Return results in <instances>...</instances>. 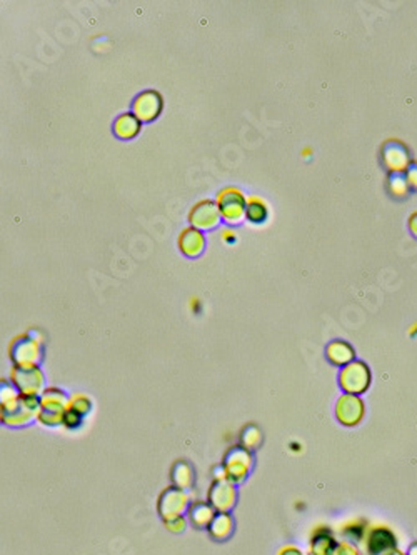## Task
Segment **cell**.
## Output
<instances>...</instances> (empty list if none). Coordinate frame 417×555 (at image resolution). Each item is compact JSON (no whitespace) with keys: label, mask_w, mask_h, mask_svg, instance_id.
I'll list each match as a JSON object with an SVG mask.
<instances>
[{"label":"cell","mask_w":417,"mask_h":555,"mask_svg":"<svg viewBox=\"0 0 417 555\" xmlns=\"http://www.w3.org/2000/svg\"><path fill=\"white\" fill-rule=\"evenodd\" d=\"M189 500H191V497L186 494V490L177 489V487H167L161 494V497H159V515L164 519V522L184 517V512L189 510Z\"/></svg>","instance_id":"obj_9"},{"label":"cell","mask_w":417,"mask_h":555,"mask_svg":"<svg viewBox=\"0 0 417 555\" xmlns=\"http://www.w3.org/2000/svg\"><path fill=\"white\" fill-rule=\"evenodd\" d=\"M41 398L32 396H19L16 401L2 407V422L11 427H22L31 423L38 416Z\"/></svg>","instance_id":"obj_4"},{"label":"cell","mask_w":417,"mask_h":555,"mask_svg":"<svg viewBox=\"0 0 417 555\" xmlns=\"http://www.w3.org/2000/svg\"><path fill=\"white\" fill-rule=\"evenodd\" d=\"M187 221L191 223V227L204 232V231H212V228L219 226V222L222 221V216L216 201H212V199H204V201H199L194 204L191 211H189Z\"/></svg>","instance_id":"obj_6"},{"label":"cell","mask_w":417,"mask_h":555,"mask_svg":"<svg viewBox=\"0 0 417 555\" xmlns=\"http://www.w3.org/2000/svg\"><path fill=\"white\" fill-rule=\"evenodd\" d=\"M216 204L221 211L222 221L229 223V226L241 223L242 218L246 217L247 197L239 187L229 185V187L221 189L216 197Z\"/></svg>","instance_id":"obj_3"},{"label":"cell","mask_w":417,"mask_h":555,"mask_svg":"<svg viewBox=\"0 0 417 555\" xmlns=\"http://www.w3.org/2000/svg\"><path fill=\"white\" fill-rule=\"evenodd\" d=\"M252 467V455L244 447H234L227 452L224 460L226 479L231 482H242L249 475Z\"/></svg>","instance_id":"obj_13"},{"label":"cell","mask_w":417,"mask_h":555,"mask_svg":"<svg viewBox=\"0 0 417 555\" xmlns=\"http://www.w3.org/2000/svg\"><path fill=\"white\" fill-rule=\"evenodd\" d=\"M381 160L382 165L387 169L389 174H406L412 164L411 152L407 145L401 140H387L381 149Z\"/></svg>","instance_id":"obj_7"},{"label":"cell","mask_w":417,"mask_h":555,"mask_svg":"<svg viewBox=\"0 0 417 555\" xmlns=\"http://www.w3.org/2000/svg\"><path fill=\"white\" fill-rule=\"evenodd\" d=\"M336 418L344 427H356L362 422L364 413H366V406L359 396H351V393H342L337 398L336 408H334Z\"/></svg>","instance_id":"obj_12"},{"label":"cell","mask_w":417,"mask_h":555,"mask_svg":"<svg viewBox=\"0 0 417 555\" xmlns=\"http://www.w3.org/2000/svg\"><path fill=\"white\" fill-rule=\"evenodd\" d=\"M382 555H407V552H402V550L401 549H392V550H387V552L386 554H382Z\"/></svg>","instance_id":"obj_32"},{"label":"cell","mask_w":417,"mask_h":555,"mask_svg":"<svg viewBox=\"0 0 417 555\" xmlns=\"http://www.w3.org/2000/svg\"><path fill=\"white\" fill-rule=\"evenodd\" d=\"M409 231L414 237H417V212L411 213L409 217Z\"/></svg>","instance_id":"obj_31"},{"label":"cell","mask_w":417,"mask_h":555,"mask_svg":"<svg viewBox=\"0 0 417 555\" xmlns=\"http://www.w3.org/2000/svg\"><path fill=\"white\" fill-rule=\"evenodd\" d=\"M114 135L120 140H132L142 130V122L132 112H124L114 122Z\"/></svg>","instance_id":"obj_17"},{"label":"cell","mask_w":417,"mask_h":555,"mask_svg":"<svg viewBox=\"0 0 417 555\" xmlns=\"http://www.w3.org/2000/svg\"><path fill=\"white\" fill-rule=\"evenodd\" d=\"M326 357L332 365L342 369L356 360V350H354L352 345L346 342V340L337 339L332 340L331 344H327Z\"/></svg>","instance_id":"obj_16"},{"label":"cell","mask_w":417,"mask_h":555,"mask_svg":"<svg viewBox=\"0 0 417 555\" xmlns=\"http://www.w3.org/2000/svg\"><path fill=\"white\" fill-rule=\"evenodd\" d=\"M177 247L186 257L196 259L206 249V236L202 231L194 227H186L177 237Z\"/></svg>","instance_id":"obj_15"},{"label":"cell","mask_w":417,"mask_h":555,"mask_svg":"<svg viewBox=\"0 0 417 555\" xmlns=\"http://www.w3.org/2000/svg\"><path fill=\"white\" fill-rule=\"evenodd\" d=\"M171 479L174 482V487L177 489L187 490L194 485V469L192 465L186 460H179L176 465L172 467Z\"/></svg>","instance_id":"obj_22"},{"label":"cell","mask_w":417,"mask_h":555,"mask_svg":"<svg viewBox=\"0 0 417 555\" xmlns=\"http://www.w3.org/2000/svg\"><path fill=\"white\" fill-rule=\"evenodd\" d=\"M12 384L22 396L38 397L43 388V374L38 367H19L14 365L11 372Z\"/></svg>","instance_id":"obj_11"},{"label":"cell","mask_w":417,"mask_h":555,"mask_svg":"<svg viewBox=\"0 0 417 555\" xmlns=\"http://www.w3.org/2000/svg\"><path fill=\"white\" fill-rule=\"evenodd\" d=\"M69 398L59 388H47L41 396V408L37 421L43 426L54 427L64 423V417L69 411Z\"/></svg>","instance_id":"obj_2"},{"label":"cell","mask_w":417,"mask_h":555,"mask_svg":"<svg viewBox=\"0 0 417 555\" xmlns=\"http://www.w3.org/2000/svg\"><path fill=\"white\" fill-rule=\"evenodd\" d=\"M406 179H407V182H409L411 191L417 192V162H414V160H412L409 169L406 170Z\"/></svg>","instance_id":"obj_28"},{"label":"cell","mask_w":417,"mask_h":555,"mask_svg":"<svg viewBox=\"0 0 417 555\" xmlns=\"http://www.w3.org/2000/svg\"><path fill=\"white\" fill-rule=\"evenodd\" d=\"M372 384V372L369 365L362 360H354L339 372V387L344 393L359 396L369 391Z\"/></svg>","instance_id":"obj_1"},{"label":"cell","mask_w":417,"mask_h":555,"mask_svg":"<svg viewBox=\"0 0 417 555\" xmlns=\"http://www.w3.org/2000/svg\"><path fill=\"white\" fill-rule=\"evenodd\" d=\"M407 555H417V542L411 544L409 550H407Z\"/></svg>","instance_id":"obj_33"},{"label":"cell","mask_w":417,"mask_h":555,"mask_svg":"<svg viewBox=\"0 0 417 555\" xmlns=\"http://www.w3.org/2000/svg\"><path fill=\"white\" fill-rule=\"evenodd\" d=\"M14 365L19 367H38L42 357L41 340L32 337L31 334L17 335L9 347Z\"/></svg>","instance_id":"obj_5"},{"label":"cell","mask_w":417,"mask_h":555,"mask_svg":"<svg viewBox=\"0 0 417 555\" xmlns=\"http://www.w3.org/2000/svg\"><path fill=\"white\" fill-rule=\"evenodd\" d=\"M278 555H304V552L297 547V545H284V547L278 552Z\"/></svg>","instance_id":"obj_29"},{"label":"cell","mask_w":417,"mask_h":555,"mask_svg":"<svg viewBox=\"0 0 417 555\" xmlns=\"http://www.w3.org/2000/svg\"><path fill=\"white\" fill-rule=\"evenodd\" d=\"M389 182H387V191L392 197L396 199H404L409 196L411 187L409 182H407L406 174H389Z\"/></svg>","instance_id":"obj_23"},{"label":"cell","mask_w":417,"mask_h":555,"mask_svg":"<svg viewBox=\"0 0 417 555\" xmlns=\"http://www.w3.org/2000/svg\"><path fill=\"white\" fill-rule=\"evenodd\" d=\"M217 510L208 502H197L192 504L187 510V520L192 527L196 529H208L212 520L216 519Z\"/></svg>","instance_id":"obj_18"},{"label":"cell","mask_w":417,"mask_h":555,"mask_svg":"<svg viewBox=\"0 0 417 555\" xmlns=\"http://www.w3.org/2000/svg\"><path fill=\"white\" fill-rule=\"evenodd\" d=\"M166 527L167 530H171V532L174 534H181L184 529L187 527L189 520L186 517H177V519H172V520H166Z\"/></svg>","instance_id":"obj_27"},{"label":"cell","mask_w":417,"mask_h":555,"mask_svg":"<svg viewBox=\"0 0 417 555\" xmlns=\"http://www.w3.org/2000/svg\"><path fill=\"white\" fill-rule=\"evenodd\" d=\"M337 540L326 527L316 530L310 537V555H332Z\"/></svg>","instance_id":"obj_19"},{"label":"cell","mask_w":417,"mask_h":555,"mask_svg":"<svg viewBox=\"0 0 417 555\" xmlns=\"http://www.w3.org/2000/svg\"><path fill=\"white\" fill-rule=\"evenodd\" d=\"M90 407H92L90 401L85 396H82V393H77V396L72 397L69 402V411L79 413V416H85V413L90 411Z\"/></svg>","instance_id":"obj_25"},{"label":"cell","mask_w":417,"mask_h":555,"mask_svg":"<svg viewBox=\"0 0 417 555\" xmlns=\"http://www.w3.org/2000/svg\"><path fill=\"white\" fill-rule=\"evenodd\" d=\"M164 110V97L161 92L149 89L140 92V94L132 100V114L142 122L149 124L159 119V115Z\"/></svg>","instance_id":"obj_10"},{"label":"cell","mask_w":417,"mask_h":555,"mask_svg":"<svg viewBox=\"0 0 417 555\" xmlns=\"http://www.w3.org/2000/svg\"><path fill=\"white\" fill-rule=\"evenodd\" d=\"M246 218L250 223H264L269 218V206L263 197L249 196L247 197Z\"/></svg>","instance_id":"obj_21"},{"label":"cell","mask_w":417,"mask_h":555,"mask_svg":"<svg viewBox=\"0 0 417 555\" xmlns=\"http://www.w3.org/2000/svg\"><path fill=\"white\" fill-rule=\"evenodd\" d=\"M260 440H263V435H260V430L255 426H247L244 432H242V447L247 450L257 449Z\"/></svg>","instance_id":"obj_24"},{"label":"cell","mask_w":417,"mask_h":555,"mask_svg":"<svg viewBox=\"0 0 417 555\" xmlns=\"http://www.w3.org/2000/svg\"><path fill=\"white\" fill-rule=\"evenodd\" d=\"M332 555H361V554H359V549L352 542L342 540V542H337Z\"/></svg>","instance_id":"obj_26"},{"label":"cell","mask_w":417,"mask_h":555,"mask_svg":"<svg viewBox=\"0 0 417 555\" xmlns=\"http://www.w3.org/2000/svg\"><path fill=\"white\" fill-rule=\"evenodd\" d=\"M208 504L214 507L217 512H231L234 509L237 500V490L234 484L227 479L216 480L214 485L208 490Z\"/></svg>","instance_id":"obj_14"},{"label":"cell","mask_w":417,"mask_h":555,"mask_svg":"<svg viewBox=\"0 0 417 555\" xmlns=\"http://www.w3.org/2000/svg\"><path fill=\"white\" fill-rule=\"evenodd\" d=\"M221 238L224 243H236L237 240V236L234 231H231V228H226V231L221 232Z\"/></svg>","instance_id":"obj_30"},{"label":"cell","mask_w":417,"mask_h":555,"mask_svg":"<svg viewBox=\"0 0 417 555\" xmlns=\"http://www.w3.org/2000/svg\"><path fill=\"white\" fill-rule=\"evenodd\" d=\"M362 544L367 555H382L387 550L397 547V537L391 527L377 524L367 527L362 537Z\"/></svg>","instance_id":"obj_8"},{"label":"cell","mask_w":417,"mask_h":555,"mask_svg":"<svg viewBox=\"0 0 417 555\" xmlns=\"http://www.w3.org/2000/svg\"><path fill=\"white\" fill-rule=\"evenodd\" d=\"M234 519H232V515L229 512H221L216 515V519L212 520L211 527H208V534H211L212 539L219 540V542H222V540L229 539L232 534H234Z\"/></svg>","instance_id":"obj_20"}]
</instances>
